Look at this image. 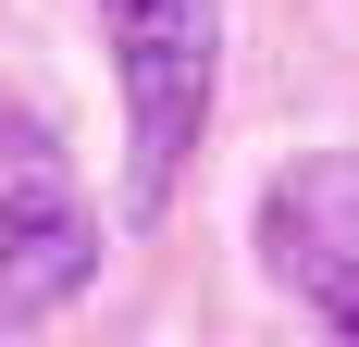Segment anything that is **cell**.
Here are the masks:
<instances>
[{
    "mask_svg": "<svg viewBox=\"0 0 359 347\" xmlns=\"http://www.w3.org/2000/svg\"><path fill=\"white\" fill-rule=\"evenodd\" d=\"M111 13V74H124V137H137V174H124V211H161L174 199L186 149L211 124V87H223V0H100Z\"/></svg>",
    "mask_w": 359,
    "mask_h": 347,
    "instance_id": "cell-1",
    "label": "cell"
},
{
    "mask_svg": "<svg viewBox=\"0 0 359 347\" xmlns=\"http://www.w3.org/2000/svg\"><path fill=\"white\" fill-rule=\"evenodd\" d=\"M87 273H100V211L74 186V149L25 100H0V335L50 322Z\"/></svg>",
    "mask_w": 359,
    "mask_h": 347,
    "instance_id": "cell-2",
    "label": "cell"
},
{
    "mask_svg": "<svg viewBox=\"0 0 359 347\" xmlns=\"http://www.w3.org/2000/svg\"><path fill=\"white\" fill-rule=\"evenodd\" d=\"M260 261L359 347V149H310L260 186Z\"/></svg>",
    "mask_w": 359,
    "mask_h": 347,
    "instance_id": "cell-3",
    "label": "cell"
}]
</instances>
